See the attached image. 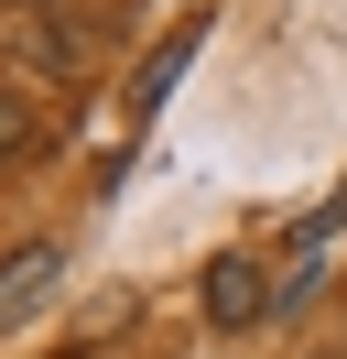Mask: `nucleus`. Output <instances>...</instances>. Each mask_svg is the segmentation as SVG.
I'll list each match as a JSON object with an SVG mask.
<instances>
[{
    "mask_svg": "<svg viewBox=\"0 0 347 359\" xmlns=\"http://www.w3.org/2000/svg\"><path fill=\"white\" fill-rule=\"evenodd\" d=\"M260 316H282V272L260 262V250H217L206 262V327H260Z\"/></svg>",
    "mask_w": 347,
    "mask_h": 359,
    "instance_id": "f257e3e1",
    "label": "nucleus"
},
{
    "mask_svg": "<svg viewBox=\"0 0 347 359\" xmlns=\"http://www.w3.org/2000/svg\"><path fill=\"white\" fill-rule=\"evenodd\" d=\"M55 272H65V250H55V240H22L11 262H0V327H33L43 294H55Z\"/></svg>",
    "mask_w": 347,
    "mask_h": 359,
    "instance_id": "f03ea898",
    "label": "nucleus"
},
{
    "mask_svg": "<svg viewBox=\"0 0 347 359\" xmlns=\"http://www.w3.org/2000/svg\"><path fill=\"white\" fill-rule=\"evenodd\" d=\"M337 229H347V207H315V218H304L293 262H282V305H304V294L325 283V250H337Z\"/></svg>",
    "mask_w": 347,
    "mask_h": 359,
    "instance_id": "7ed1b4c3",
    "label": "nucleus"
},
{
    "mask_svg": "<svg viewBox=\"0 0 347 359\" xmlns=\"http://www.w3.org/2000/svg\"><path fill=\"white\" fill-rule=\"evenodd\" d=\"M185 55H195V22H185V33H174V44H163V55H152V66H141V76H130V109H163V88H174V76H185Z\"/></svg>",
    "mask_w": 347,
    "mask_h": 359,
    "instance_id": "20e7f679",
    "label": "nucleus"
},
{
    "mask_svg": "<svg viewBox=\"0 0 347 359\" xmlns=\"http://www.w3.org/2000/svg\"><path fill=\"white\" fill-rule=\"evenodd\" d=\"M22 142H33V109H22V88H0V163H22Z\"/></svg>",
    "mask_w": 347,
    "mask_h": 359,
    "instance_id": "39448f33",
    "label": "nucleus"
}]
</instances>
